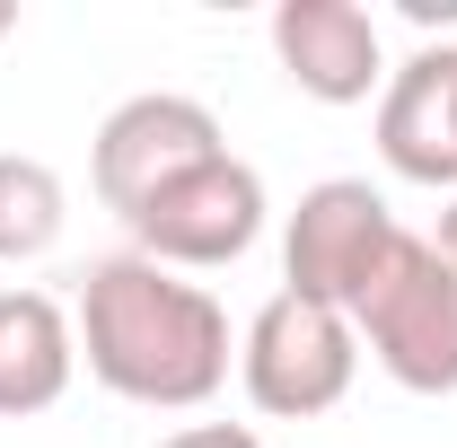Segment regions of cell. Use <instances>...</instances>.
Instances as JSON below:
<instances>
[{"mask_svg": "<svg viewBox=\"0 0 457 448\" xmlns=\"http://www.w3.org/2000/svg\"><path fill=\"white\" fill-rule=\"evenodd\" d=\"M264 212H273L264 176L246 168L237 150H220V159L185 168L176 185H159L123 228H132V255H150L168 273H212V264H237L264 237Z\"/></svg>", "mask_w": 457, "mask_h": 448, "instance_id": "5b68a950", "label": "cell"}, {"mask_svg": "<svg viewBox=\"0 0 457 448\" xmlns=\"http://www.w3.org/2000/svg\"><path fill=\"white\" fill-rule=\"evenodd\" d=\"M159 448H264L246 422H185V431H168Z\"/></svg>", "mask_w": 457, "mask_h": 448, "instance_id": "8fae6325", "label": "cell"}, {"mask_svg": "<svg viewBox=\"0 0 457 448\" xmlns=\"http://www.w3.org/2000/svg\"><path fill=\"white\" fill-rule=\"evenodd\" d=\"M71 220V194H62V176L45 159H27V150H0V264H27V255H45Z\"/></svg>", "mask_w": 457, "mask_h": 448, "instance_id": "30bf717a", "label": "cell"}, {"mask_svg": "<svg viewBox=\"0 0 457 448\" xmlns=\"http://www.w3.org/2000/svg\"><path fill=\"white\" fill-rule=\"evenodd\" d=\"M79 378V326L45 290H0V413H54Z\"/></svg>", "mask_w": 457, "mask_h": 448, "instance_id": "9c48e42d", "label": "cell"}, {"mask_svg": "<svg viewBox=\"0 0 457 448\" xmlns=\"http://www.w3.org/2000/svg\"><path fill=\"white\" fill-rule=\"evenodd\" d=\"M273 54H282L290 88L317 106H361L387 88V45H378V18L361 0H282Z\"/></svg>", "mask_w": 457, "mask_h": 448, "instance_id": "52a82bcc", "label": "cell"}, {"mask_svg": "<svg viewBox=\"0 0 457 448\" xmlns=\"http://www.w3.org/2000/svg\"><path fill=\"white\" fill-rule=\"evenodd\" d=\"M449 114H457V45H449Z\"/></svg>", "mask_w": 457, "mask_h": 448, "instance_id": "4fadbf2b", "label": "cell"}, {"mask_svg": "<svg viewBox=\"0 0 457 448\" xmlns=\"http://www.w3.org/2000/svg\"><path fill=\"white\" fill-rule=\"evenodd\" d=\"M378 159L404 185H457V114H449V45H422L378 88Z\"/></svg>", "mask_w": 457, "mask_h": 448, "instance_id": "ba28073f", "label": "cell"}, {"mask_svg": "<svg viewBox=\"0 0 457 448\" xmlns=\"http://www.w3.org/2000/svg\"><path fill=\"white\" fill-rule=\"evenodd\" d=\"M228 132L203 97H176V88H150V97H123V106L97 123V150H88V176H97V203L114 220H132L159 185H176L185 168L220 159Z\"/></svg>", "mask_w": 457, "mask_h": 448, "instance_id": "8992f818", "label": "cell"}, {"mask_svg": "<svg viewBox=\"0 0 457 448\" xmlns=\"http://www.w3.org/2000/svg\"><path fill=\"white\" fill-rule=\"evenodd\" d=\"M9 27H18V9H9V0H0V36H9Z\"/></svg>", "mask_w": 457, "mask_h": 448, "instance_id": "5bb4252c", "label": "cell"}, {"mask_svg": "<svg viewBox=\"0 0 457 448\" xmlns=\"http://www.w3.org/2000/svg\"><path fill=\"white\" fill-rule=\"evenodd\" d=\"M237 378L255 395V413H273V422H317V413H335L352 378H361V335H352V317L343 308H317V299H299V290H273L264 308H255V326L237 343Z\"/></svg>", "mask_w": 457, "mask_h": 448, "instance_id": "3957f363", "label": "cell"}, {"mask_svg": "<svg viewBox=\"0 0 457 448\" xmlns=\"http://www.w3.org/2000/svg\"><path fill=\"white\" fill-rule=\"evenodd\" d=\"M352 335L370 343V361L413 395H457V264L404 228L396 255L352 308Z\"/></svg>", "mask_w": 457, "mask_h": 448, "instance_id": "7a4b0ae2", "label": "cell"}, {"mask_svg": "<svg viewBox=\"0 0 457 448\" xmlns=\"http://www.w3.org/2000/svg\"><path fill=\"white\" fill-rule=\"evenodd\" d=\"M79 361L88 378L150 413H194L228 387V308L203 281L168 273L150 255H106L79 281Z\"/></svg>", "mask_w": 457, "mask_h": 448, "instance_id": "6da1fadb", "label": "cell"}, {"mask_svg": "<svg viewBox=\"0 0 457 448\" xmlns=\"http://www.w3.org/2000/svg\"><path fill=\"white\" fill-rule=\"evenodd\" d=\"M404 220L387 212V194L370 176H326L299 194V212L282 228V290L317 299V308H361V290L378 281V264L396 255Z\"/></svg>", "mask_w": 457, "mask_h": 448, "instance_id": "277c9868", "label": "cell"}, {"mask_svg": "<svg viewBox=\"0 0 457 448\" xmlns=\"http://www.w3.org/2000/svg\"><path fill=\"white\" fill-rule=\"evenodd\" d=\"M431 246H440V255H449V264H457V203H449V212H440V237H431Z\"/></svg>", "mask_w": 457, "mask_h": 448, "instance_id": "7c38bea8", "label": "cell"}]
</instances>
